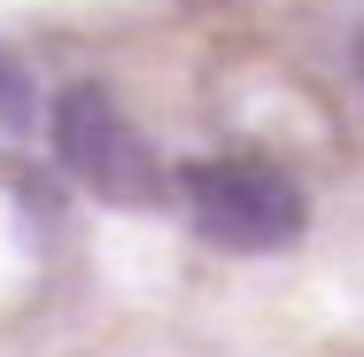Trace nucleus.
Here are the masks:
<instances>
[{"label":"nucleus","instance_id":"1","mask_svg":"<svg viewBox=\"0 0 364 357\" xmlns=\"http://www.w3.org/2000/svg\"><path fill=\"white\" fill-rule=\"evenodd\" d=\"M178 195L202 225V241L218 249H240V257H272V249H294L302 225H310V202L279 163L264 155H202L178 171Z\"/></svg>","mask_w":364,"mask_h":357},{"label":"nucleus","instance_id":"2","mask_svg":"<svg viewBox=\"0 0 364 357\" xmlns=\"http://www.w3.org/2000/svg\"><path fill=\"white\" fill-rule=\"evenodd\" d=\"M47 140L63 155V171H70L77 187H93L101 202H124V210L163 202V163L140 140V125L117 109L109 86H93V78L63 86L55 109H47Z\"/></svg>","mask_w":364,"mask_h":357},{"label":"nucleus","instance_id":"3","mask_svg":"<svg viewBox=\"0 0 364 357\" xmlns=\"http://www.w3.org/2000/svg\"><path fill=\"white\" fill-rule=\"evenodd\" d=\"M39 117V93H31V71L0 47V133H16V125H31Z\"/></svg>","mask_w":364,"mask_h":357}]
</instances>
